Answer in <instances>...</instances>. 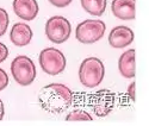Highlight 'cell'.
Segmentation results:
<instances>
[{"label": "cell", "instance_id": "d6986e66", "mask_svg": "<svg viewBox=\"0 0 149 126\" xmlns=\"http://www.w3.org/2000/svg\"><path fill=\"white\" fill-rule=\"evenodd\" d=\"M128 93H129L131 100H135V82H131V84L128 87Z\"/></svg>", "mask_w": 149, "mask_h": 126}, {"label": "cell", "instance_id": "3957f363", "mask_svg": "<svg viewBox=\"0 0 149 126\" xmlns=\"http://www.w3.org/2000/svg\"><path fill=\"white\" fill-rule=\"evenodd\" d=\"M11 73L20 86H29L36 78V67L28 56H18L11 63Z\"/></svg>", "mask_w": 149, "mask_h": 126}, {"label": "cell", "instance_id": "5bb4252c", "mask_svg": "<svg viewBox=\"0 0 149 126\" xmlns=\"http://www.w3.org/2000/svg\"><path fill=\"white\" fill-rule=\"evenodd\" d=\"M66 120L67 121H91L93 120V118L88 112H86L84 109H74L73 112L67 114Z\"/></svg>", "mask_w": 149, "mask_h": 126}, {"label": "cell", "instance_id": "8992f818", "mask_svg": "<svg viewBox=\"0 0 149 126\" xmlns=\"http://www.w3.org/2000/svg\"><path fill=\"white\" fill-rule=\"evenodd\" d=\"M40 64L44 73L57 75L66 68V57L55 48H47L40 54Z\"/></svg>", "mask_w": 149, "mask_h": 126}, {"label": "cell", "instance_id": "7c38bea8", "mask_svg": "<svg viewBox=\"0 0 149 126\" xmlns=\"http://www.w3.org/2000/svg\"><path fill=\"white\" fill-rule=\"evenodd\" d=\"M119 73L127 79H132L136 74V64H135V50L130 49L123 53L118 61Z\"/></svg>", "mask_w": 149, "mask_h": 126}, {"label": "cell", "instance_id": "ac0fdd59", "mask_svg": "<svg viewBox=\"0 0 149 126\" xmlns=\"http://www.w3.org/2000/svg\"><path fill=\"white\" fill-rule=\"evenodd\" d=\"M8 57V49L4 43H0V63Z\"/></svg>", "mask_w": 149, "mask_h": 126}, {"label": "cell", "instance_id": "e0dca14e", "mask_svg": "<svg viewBox=\"0 0 149 126\" xmlns=\"http://www.w3.org/2000/svg\"><path fill=\"white\" fill-rule=\"evenodd\" d=\"M72 1L73 0H49V3L56 7H66V6L70 5Z\"/></svg>", "mask_w": 149, "mask_h": 126}, {"label": "cell", "instance_id": "9a60e30c", "mask_svg": "<svg viewBox=\"0 0 149 126\" xmlns=\"http://www.w3.org/2000/svg\"><path fill=\"white\" fill-rule=\"evenodd\" d=\"M8 15H7V12L0 7V37H1L6 30H7V26H8Z\"/></svg>", "mask_w": 149, "mask_h": 126}, {"label": "cell", "instance_id": "277c9868", "mask_svg": "<svg viewBox=\"0 0 149 126\" xmlns=\"http://www.w3.org/2000/svg\"><path fill=\"white\" fill-rule=\"evenodd\" d=\"M105 29L106 26L104 21L95 19H87L80 23L77 26L75 36L80 43L92 44L98 42L104 36Z\"/></svg>", "mask_w": 149, "mask_h": 126}, {"label": "cell", "instance_id": "ba28073f", "mask_svg": "<svg viewBox=\"0 0 149 126\" xmlns=\"http://www.w3.org/2000/svg\"><path fill=\"white\" fill-rule=\"evenodd\" d=\"M134 41V32L128 26H116L115 29L111 30L109 35V43L111 46L122 49L125 48L129 44H131Z\"/></svg>", "mask_w": 149, "mask_h": 126}, {"label": "cell", "instance_id": "30bf717a", "mask_svg": "<svg viewBox=\"0 0 149 126\" xmlns=\"http://www.w3.org/2000/svg\"><path fill=\"white\" fill-rule=\"evenodd\" d=\"M32 30L28 24L24 23H16L11 30L10 38L15 45L17 46H25L32 39Z\"/></svg>", "mask_w": 149, "mask_h": 126}, {"label": "cell", "instance_id": "5b68a950", "mask_svg": "<svg viewBox=\"0 0 149 126\" xmlns=\"http://www.w3.org/2000/svg\"><path fill=\"white\" fill-rule=\"evenodd\" d=\"M72 25L65 17L54 16L45 24V35L53 43H65L70 36Z\"/></svg>", "mask_w": 149, "mask_h": 126}, {"label": "cell", "instance_id": "52a82bcc", "mask_svg": "<svg viewBox=\"0 0 149 126\" xmlns=\"http://www.w3.org/2000/svg\"><path fill=\"white\" fill-rule=\"evenodd\" d=\"M90 105L98 117H106L115 107V94L107 89H102L90 98Z\"/></svg>", "mask_w": 149, "mask_h": 126}, {"label": "cell", "instance_id": "6da1fadb", "mask_svg": "<svg viewBox=\"0 0 149 126\" xmlns=\"http://www.w3.org/2000/svg\"><path fill=\"white\" fill-rule=\"evenodd\" d=\"M38 102L49 113H62L72 105L73 93L65 84L50 83L41 89Z\"/></svg>", "mask_w": 149, "mask_h": 126}, {"label": "cell", "instance_id": "4fadbf2b", "mask_svg": "<svg viewBox=\"0 0 149 126\" xmlns=\"http://www.w3.org/2000/svg\"><path fill=\"white\" fill-rule=\"evenodd\" d=\"M81 6L92 16H102L107 5V0H80Z\"/></svg>", "mask_w": 149, "mask_h": 126}, {"label": "cell", "instance_id": "2e32d148", "mask_svg": "<svg viewBox=\"0 0 149 126\" xmlns=\"http://www.w3.org/2000/svg\"><path fill=\"white\" fill-rule=\"evenodd\" d=\"M8 84V76L4 69L0 68V91H3Z\"/></svg>", "mask_w": 149, "mask_h": 126}, {"label": "cell", "instance_id": "9c48e42d", "mask_svg": "<svg viewBox=\"0 0 149 126\" xmlns=\"http://www.w3.org/2000/svg\"><path fill=\"white\" fill-rule=\"evenodd\" d=\"M13 11L23 20H32L38 13V4L36 0H13Z\"/></svg>", "mask_w": 149, "mask_h": 126}, {"label": "cell", "instance_id": "8fae6325", "mask_svg": "<svg viewBox=\"0 0 149 126\" xmlns=\"http://www.w3.org/2000/svg\"><path fill=\"white\" fill-rule=\"evenodd\" d=\"M136 0H113L111 8L112 13L123 20H131L135 18Z\"/></svg>", "mask_w": 149, "mask_h": 126}, {"label": "cell", "instance_id": "7a4b0ae2", "mask_svg": "<svg viewBox=\"0 0 149 126\" xmlns=\"http://www.w3.org/2000/svg\"><path fill=\"white\" fill-rule=\"evenodd\" d=\"M105 68L103 62L97 57L85 58L79 69L80 82L87 88H94L104 79Z\"/></svg>", "mask_w": 149, "mask_h": 126}, {"label": "cell", "instance_id": "ffe728a7", "mask_svg": "<svg viewBox=\"0 0 149 126\" xmlns=\"http://www.w3.org/2000/svg\"><path fill=\"white\" fill-rule=\"evenodd\" d=\"M4 114H5V107H4V102L3 100H0V120L4 118Z\"/></svg>", "mask_w": 149, "mask_h": 126}]
</instances>
